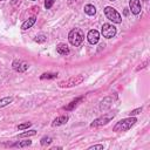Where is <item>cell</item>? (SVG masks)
<instances>
[{
  "instance_id": "cell-1",
  "label": "cell",
  "mask_w": 150,
  "mask_h": 150,
  "mask_svg": "<svg viewBox=\"0 0 150 150\" xmlns=\"http://www.w3.org/2000/svg\"><path fill=\"white\" fill-rule=\"evenodd\" d=\"M136 122H137V118L134 117V116H130V117H128V118H123V120L118 121V122L115 124V127H114L112 130H114L115 132L127 131V130H129Z\"/></svg>"
},
{
  "instance_id": "cell-2",
  "label": "cell",
  "mask_w": 150,
  "mask_h": 150,
  "mask_svg": "<svg viewBox=\"0 0 150 150\" xmlns=\"http://www.w3.org/2000/svg\"><path fill=\"white\" fill-rule=\"evenodd\" d=\"M83 39H84V34L80 28H73L68 34V40H69L70 45H73L75 47H79L82 43Z\"/></svg>"
},
{
  "instance_id": "cell-3",
  "label": "cell",
  "mask_w": 150,
  "mask_h": 150,
  "mask_svg": "<svg viewBox=\"0 0 150 150\" xmlns=\"http://www.w3.org/2000/svg\"><path fill=\"white\" fill-rule=\"evenodd\" d=\"M104 14H105L107 19L110 20V21H112L114 23H121V22H122L121 14H120L115 8H112V7H110V6H107V7L104 8Z\"/></svg>"
},
{
  "instance_id": "cell-4",
  "label": "cell",
  "mask_w": 150,
  "mask_h": 150,
  "mask_svg": "<svg viewBox=\"0 0 150 150\" xmlns=\"http://www.w3.org/2000/svg\"><path fill=\"white\" fill-rule=\"evenodd\" d=\"M84 81V76L83 75H75L73 77H70L69 80H66V81H61L59 83V86L61 88H69V87H75L80 83H82Z\"/></svg>"
},
{
  "instance_id": "cell-5",
  "label": "cell",
  "mask_w": 150,
  "mask_h": 150,
  "mask_svg": "<svg viewBox=\"0 0 150 150\" xmlns=\"http://www.w3.org/2000/svg\"><path fill=\"white\" fill-rule=\"evenodd\" d=\"M116 27L114 25H110V23H103L102 26V29H101V33L104 38L107 39H111L116 35Z\"/></svg>"
},
{
  "instance_id": "cell-6",
  "label": "cell",
  "mask_w": 150,
  "mask_h": 150,
  "mask_svg": "<svg viewBox=\"0 0 150 150\" xmlns=\"http://www.w3.org/2000/svg\"><path fill=\"white\" fill-rule=\"evenodd\" d=\"M112 118H114V114H112V115H111V114H110V115H103V116L96 118L94 122H91V123H90V128H97V127L104 125V124H107L108 122H110Z\"/></svg>"
},
{
  "instance_id": "cell-7",
  "label": "cell",
  "mask_w": 150,
  "mask_h": 150,
  "mask_svg": "<svg viewBox=\"0 0 150 150\" xmlns=\"http://www.w3.org/2000/svg\"><path fill=\"white\" fill-rule=\"evenodd\" d=\"M87 39L89 41V43L91 45H96L100 40V33L96 30V29H91L88 32V35H87Z\"/></svg>"
},
{
  "instance_id": "cell-8",
  "label": "cell",
  "mask_w": 150,
  "mask_h": 150,
  "mask_svg": "<svg viewBox=\"0 0 150 150\" xmlns=\"http://www.w3.org/2000/svg\"><path fill=\"white\" fill-rule=\"evenodd\" d=\"M129 8H130L132 14H135V15L139 14V12H141V2H139V0H130L129 1Z\"/></svg>"
},
{
  "instance_id": "cell-9",
  "label": "cell",
  "mask_w": 150,
  "mask_h": 150,
  "mask_svg": "<svg viewBox=\"0 0 150 150\" xmlns=\"http://www.w3.org/2000/svg\"><path fill=\"white\" fill-rule=\"evenodd\" d=\"M68 120H69L68 116H59V117H56V118L53 121L52 125H53V127H60V125H63V124H66V123L68 122Z\"/></svg>"
},
{
  "instance_id": "cell-10",
  "label": "cell",
  "mask_w": 150,
  "mask_h": 150,
  "mask_svg": "<svg viewBox=\"0 0 150 150\" xmlns=\"http://www.w3.org/2000/svg\"><path fill=\"white\" fill-rule=\"evenodd\" d=\"M56 52L60 54V55H68L69 54V48L66 43H60L56 46Z\"/></svg>"
},
{
  "instance_id": "cell-11",
  "label": "cell",
  "mask_w": 150,
  "mask_h": 150,
  "mask_svg": "<svg viewBox=\"0 0 150 150\" xmlns=\"http://www.w3.org/2000/svg\"><path fill=\"white\" fill-rule=\"evenodd\" d=\"M35 21H36V18H35V16H30L29 19H27V20L21 25V29H22V30H26V29L30 28V27L35 23Z\"/></svg>"
},
{
  "instance_id": "cell-12",
  "label": "cell",
  "mask_w": 150,
  "mask_h": 150,
  "mask_svg": "<svg viewBox=\"0 0 150 150\" xmlns=\"http://www.w3.org/2000/svg\"><path fill=\"white\" fill-rule=\"evenodd\" d=\"M82 98H83L82 96H81V97H77V98H75V100H74V101H71V102H70L68 105L63 107V109H64V110H73V109H74V108L77 105V103H79V102H80Z\"/></svg>"
},
{
  "instance_id": "cell-13",
  "label": "cell",
  "mask_w": 150,
  "mask_h": 150,
  "mask_svg": "<svg viewBox=\"0 0 150 150\" xmlns=\"http://www.w3.org/2000/svg\"><path fill=\"white\" fill-rule=\"evenodd\" d=\"M84 13L86 14H88V15H95V13H96V8H95V6H93V5H86L84 6Z\"/></svg>"
},
{
  "instance_id": "cell-14",
  "label": "cell",
  "mask_w": 150,
  "mask_h": 150,
  "mask_svg": "<svg viewBox=\"0 0 150 150\" xmlns=\"http://www.w3.org/2000/svg\"><path fill=\"white\" fill-rule=\"evenodd\" d=\"M35 135H36V130H28V131L19 134L16 137L18 138H23V137H30V136H35Z\"/></svg>"
},
{
  "instance_id": "cell-15",
  "label": "cell",
  "mask_w": 150,
  "mask_h": 150,
  "mask_svg": "<svg viewBox=\"0 0 150 150\" xmlns=\"http://www.w3.org/2000/svg\"><path fill=\"white\" fill-rule=\"evenodd\" d=\"M110 101H111V97H105V98L101 102L100 109H101V110H105V109H108V108L111 105V103H107V102H110Z\"/></svg>"
},
{
  "instance_id": "cell-16",
  "label": "cell",
  "mask_w": 150,
  "mask_h": 150,
  "mask_svg": "<svg viewBox=\"0 0 150 150\" xmlns=\"http://www.w3.org/2000/svg\"><path fill=\"white\" fill-rule=\"evenodd\" d=\"M12 102H13V97H12V96L4 97V98H1V100H0V108L6 107V105H8V104H9V103H12Z\"/></svg>"
},
{
  "instance_id": "cell-17",
  "label": "cell",
  "mask_w": 150,
  "mask_h": 150,
  "mask_svg": "<svg viewBox=\"0 0 150 150\" xmlns=\"http://www.w3.org/2000/svg\"><path fill=\"white\" fill-rule=\"evenodd\" d=\"M57 77V73H45L40 76L41 80H50V79H56Z\"/></svg>"
},
{
  "instance_id": "cell-18",
  "label": "cell",
  "mask_w": 150,
  "mask_h": 150,
  "mask_svg": "<svg viewBox=\"0 0 150 150\" xmlns=\"http://www.w3.org/2000/svg\"><path fill=\"white\" fill-rule=\"evenodd\" d=\"M28 63L27 62H20V64H19V67L16 68V71H19V73H22V71H26L27 69H28Z\"/></svg>"
},
{
  "instance_id": "cell-19",
  "label": "cell",
  "mask_w": 150,
  "mask_h": 150,
  "mask_svg": "<svg viewBox=\"0 0 150 150\" xmlns=\"http://www.w3.org/2000/svg\"><path fill=\"white\" fill-rule=\"evenodd\" d=\"M32 144V141L27 139V141H21L16 144H14V146H18V148H25V146H29Z\"/></svg>"
},
{
  "instance_id": "cell-20",
  "label": "cell",
  "mask_w": 150,
  "mask_h": 150,
  "mask_svg": "<svg viewBox=\"0 0 150 150\" xmlns=\"http://www.w3.org/2000/svg\"><path fill=\"white\" fill-rule=\"evenodd\" d=\"M34 41L38 42V43H43V42L47 41V36L46 35H36L35 39H34Z\"/></svg>"
},
{
  "instance_id": "cell-21",
  "label": "cell",
  "mask_w": 150,
  "mask_h": 150,
  "mask_svg": "<svg viewBox=\"0 0 150 150\" xmlns=\"http://www.w3.org/2000/svg\"><path fill=\"white\" fill-rule=\"evenodd\" d=\"M40 143H41V145H48V144L52 143V138H50L49 136H43V137L41 138Z\"/></svg>"
},
{
  "instance_id": "cell-22",
  "label": "cell",
  "mask_w": 150,
  "mask_h": 150,
  "mask_svg": "<svg viewBox=\"0 0 150 150\" xmlns=\"http://www.w3.org/2000/svg\"><path fill=\"white\" fill-rule=\"evenodd\" d=\"M32 125V123L30 122H26V123H22V124H19L18 125V129L19 130H25V129H27V128H29Z\"/></svg>"
},
{
  "instance_id": "cell-23",
  "label": "cell",
  "mask_w": 150,
  "mask_h": 150,
  "mask_svg": "<svg viewBox=\"0 0 150 150\" xmlns=\"http://www.w3.org/2000/svg\"><path fill=\"white\" fill-rule=\"evenodd\" d=\"M54 2H55V0H45V7H46L47 9H49V8L53 7Z\"/></svg>"
},
{
  "instance_id": "cell-24",
  "label": "cell",
  "mask_w": 150,
  "mask_h": 150,
  "mask_svg": "<svg viewBox=\"0 0 150 150\" xmlns=\"http://www.w3.org/2000/svg\"><path fill=\"white\" fill-rule=\"evenodd\" d=\"M103 145L102 144H96V145H91L88 148V150H103Z\"/></svg>"
},
{
  "instance_id": "cell-25",
  "label": "cell",
  "mask_w": 150,
  "mask_h": 150,
  "mask_svg": "<svg viewBox=\"0 0 150 150\" xmlns=\"http://www.w3.org/2000/svg\"><path fill=\"white\" fill-rule=\"evenodd\" d=\"M141 111H142V107H141V108H137V109H135V110H132V111H130L129 115H130V116H135V115L139 114Z\"/></svg>"
},
{
  "instance_id": "cell-26",
  "label": "cell",
  "mask_w": 150,
  "mask_h": 150,
  "mask_svg": "<svg viewBox=\"0 0 150 150\" xmlns=\"http://www.w3.org/2000/svg\"><path fill=\"white\" fill-rule=\"evenodd\" d=\"M81 2V0H68L69 6H77Z\"/></svg>"
},
{
  "instance_id": "cell-27",
  "label": "cell",
  "mask_w": 150,
  "mask_h": 150,
  "mask_svg": "<svg viewBox=\"0 0 150 150\" xmlns=\"http://www.w3.org/2000/svg\"><path fill=\"white\" fill-rule=\"evenodd\" d=\"M20 62H21L20 60H14V61H13V69H14V70H16V68H18L19 64H20Z\"/></svg>"
},
{
  "instance_id": "cell-28",
  "label": "cell",
  "mask_w": 150,
  "mask_h": 150,
  "mask_svg": "<svg viewBox=\"0 0 150 150\" xmlns=\"http://www.w3.org/2000/svg\"><path fill=\"white\" fill-rule=\"evenodd\" d=\"M146 64H148V61H144V62H143L142 64H139V67H137V68H136V70H139V69H142V68H144V67H145Z\"/></svg>"
},
{
  "instance_id": "cell-29",
  "label": "cell",
  "mask_w": 150,
  "mask_h": 150,
  "mask_svg": "<svg viewBox=\"0 0 150 150\" xmlns=\"http://www.w3.org/2000/svg\"><path fill=\"white\" fill-rule=\"evenodd\" d=\"M19 1H20V0H11V4H12V5H16Z\"/></svg>"
},
{
  "instance_id": "cell-30",
  "label": "cell",
  "mask_w": 150,
  "mask_h": 150,
  "mask_svg": "<svg viewBox=\"0 0 150 150\" xmlns=\"http://www.w3.org/2000/svg\"><path fill=\"white\" fill-rule=\"evenodd\" d=\"M59 149H61V146H54V148H52V150H59Z\"/></svg>"
},
{
  "instance_id": "cell-31",
  "label": "cell",
  "mask_w": 150,
  "mask_h": 150,
  "mask_svg": "<svg viewBox=\"0 0 150 150\" xmlns=\"http://www.w3.org/2000/svg\"><path fill=\"white\" fill-rule=\"evenodd\" d=\"M128 13H129V12H128V9L125 8V9H124V15H128Z\"/></svg>"
},
{
  "instance_id": "cell-32",
  "label": "cell",
  "mask_w": 150,
  "mask_h": 150,
  "mask_svg": "<svg viewBox=\"0 0 150 150\" xmlns=\"http://www.w3.org/2000/svg\"><path fill=\"white\" fill-rule=\"evenodd\" d=\"M109 1H115V0H109Z\"/></svg>"
},
{
  "instance_id": "cell-33",
  "label": "cell",
  "mask_w": 150,
  "mask_h": 150,
  "mask_svg": "<svg viewBox=\"0 0 150 150\" xmlns=\"http://www.w3.org/2000/svg\"><path fill=\"white\" fill-rule=\"evenodd\" d=\"M33 1H35V0H33Z\"/></svg>"
},
{
  "instance_id": "cell-34",
  "label": "cell",
  "mask_w": 150,
  "mask_h": 150,
  "mask_svg": "<svg viewBox=\"0 0 150 150\" xmlns=\"http://www.w3.org/2000/svg\"><path fill=\"white\" fill-rule=\"evenodd\" d=\"M2 1H4V0H2Z\"/></svg>"
}]
</instances>
